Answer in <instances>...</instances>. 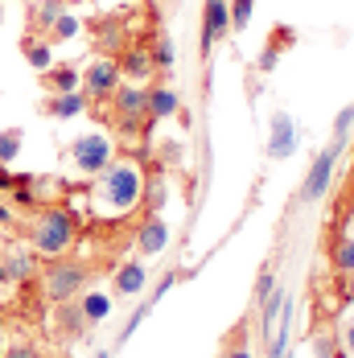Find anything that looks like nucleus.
<instances>
[{"mask_svg": "<svg viewBox=\"0 0 354 358\" xmlns=\"http://www.w3.org/2000/svg\"><path fill=\"white\" fill-rule=\"evenodd\" d=\"M78 231H83V218L71 206H37L29 218V251L45 259L71 255V248L78 243Z\"/></svg>", "mask_w": 354, "mask_h": 358, "instance_id": "nucleus-1", "label": "nucleus"}, {"mask_svg": "<svg viewBox=\"0 0 354 358\" xmlns=\"http://www.w3.org/2000/svg\"><path fill=\"white\" fill-rule=\"evenodd\" d=\"M141 198H144V169L136 161H111L95 181V194H91L95 210H104V215H128V210L141 206Z\"/></svg>", "mask_w": 354, "mask_h": 358, "instance_id": "nucleus-2", "label": "nucleus"}, {"mask_svg": "<svg viewBox=\"0 0 354 358\" xmlns=\"http://www.w3.org/2000/svg\"><path fill=\"white\" fill-rule=\"evenodd\" d=\"M91 276H95V264L74 259V255H58V259H50L45 272H41V296H45L50 305H58V301H74V296L87 292Z\"/></svg>", "mask_w": 354, "mask_h": 358, "instance_id": "nucleus-3", "label": "nucleus"}, {"mask_svg": "<svg viewBox=\"0 0 354 358\" xmlns=\"http://www.w3.org/2000/svg\"><path fill=\"white\" fill-rule=\"evenodd\" d=\"M111 161H115V144H111L107 132H83L71 144V165L83 178H99Z\"/></svg>", "mask_w": 354, "mask_h": 358, "instance_id": "nucleus-4", "label": "nucleus"}, {"mask_svg": "<svg viewBox=\"0 0 354 358\" xmlns=\"http://www.w3.org/2000/svg\"><path fill=\"white\" fill-rule=\"evenodd\" d=\"M111 111H115V124L124 132H141L148 128V87L141 83H120V91L111 95Z\"/></svg>", "mask_w": 354, "mask_h": 358, "instance_id": "nucleus-5", "label": "nucleus"}, {"mask_svg": "<svg viewBox=\"0 0 354 358\" xmlns=\"http://www.w3.org/2000/svg\"><path fill=\"white\" fill-rule=\"evenodd\" d=\"M120 83H124L120 62H115V58H107V54H99L95 62H87V66H83V87H78V91L87 95V103H91V99H99V103H104V99H111V95L120 91Z\"/></svg>", "mask_w": 354, "mask_h": 358, "instance_id": "nucleus-6", "label": "nucleus"}, {"mask_svg": "<svg viewBox=\"0 0 354 358\" xmlns=\"http://www.w3.org/2000/svg\"><path fill=\"white\" fill-rule=\"evenodd\" d=\"M338 148H342V136H334V144L318 152V161L309 165V178L301 181V202H321V198L330 194V181H334V165H338Z\"/></svg>", "mask_w": 354, "mask_h": 358, "instance_id": "nucleus-7", "label": "nucleus"}, {"mask_svg": "<svg viewBox=\"0 0 354 358\" xmlns=\"http://www.w3.org/2000/svg\"><path fill=\"white\" fill-rule=\"evenodd\" d=\"M132 243H136V255H161V251L169 248V222L161 215H144L136 222V235H132Z\"/></svg>", "mask_w": 354, "mask_h": 358, "instance_id": "nucleus-8", "label": "nucleus"}, {"mask_svg": "<svg viewBox=\"0 0 354 358\" xmlns=\"http://www.w3.org/2000/svg\"><path fill=\"white\" fill-rule=\"evenodd\" d=\"M87 329H91V325H87V317H83L78 296L54 305V334H58L62 342H83V338H87Z\"/></svg>", "mask_w": 354, "mask_h": 358, "instance_id": "nucleus-9", "label": "nucleus"}, {"mask_svg": "<svg viewBox=\"0 0 354 358\" xmlns=\"http://www.w3.org/2000/svg\"><path fill=\"white\" fill-rule=\"evenodd\" d=\"M115 62H120V74H124V83H148L153 74H157V66H153V54H148V45H124L120 54H115Z\"/></svg>", "mask_w": 354, "mask_h": 358, "instance_id": "nucleus-10", "label": "nucleus"}, {"mask_svg": "<svg viewBox=\"0 0 354 358\" xmlns=\"http://www.w3.org/2000/svg\"><path fill=\"white\" fill-rule=\"evenodd\" d=\"M37 276L34 251H4L0 255V285H29Z\"/></svg>", "mask_w": 354, "mask_h": 358, "instance_id": "nucleus-11", "label": "nucleus"}, {"mask_svg": "<svg viewBox=\"0 0 354 358\" xmlns=\"http://www.w3.org/2000/svg\"><path fill=\"white\" fill-rule=\"evenodd\" d=\"M206 21H202V41H198V50L202 54H211V45L218 41L222 34H231V17H227V0H206V13H202Z\"/></svg>", "mask_w": 354, "mask_h": 358, "instance_id": "nucleus-12", "label": "nucleus"}, {"mask_svg": "<svg viewBox=\"0 0 354 358\" xmlns=\"http://www.w3.org/2000/svg\"><path fill=\"white\" fill-rule=\"evenodd\" d=\"M144 285H148V268L136 264V259H124V264L111 272V288H115V296H141Z\"/></svg>", "mask_w": 354, "mask_h": 358, "instance_id": "nucleus-13", "label": "nucleus"}, {"mask_svg": "<svg viewBox=\"0 0 354 358\" xmlns=\"http://www.w3.org/2000/svg\"><path fill=\"white\" fill-rule=\"evenodd\" d=\"M297 144V132H292V115L288 111H276L272 115V132H268V157L272 161H284Z\"/></svg>", "mask_w": 354, "mask_h": 358, "instance_id": "nucleus-14", "label": "nucleus"}, {"mask_svg": "<svg viewBox=\"0 0 354 358\" xmlns=\"http://www.w3.org/2000/svg\"><path fill=\"white\" fill-rule=\"evenodd\" d=\"M41 87L50 95H71V91L83 87V71L78 66H66V62H54L50 71H41Z\"/></svg>", "mask_w": 354, "mask_h": 358, "instance_id": "nucleus-15", "label": "nucleus"}, {"mask_svg": "<svg viewBox=\"0 0 354 358\" xmlns=\"http://www.w3.org/2000/svg\"><path fill=\"white\" fill-rule=\"evenodd\" d=\"M181 111V95H177L169 83H157V87H148V120L157 124V120H169Z\"/></svg>", "mask_w": 354, "mask_h": 358, "instance_id": "nucleus-16", "label": "nucleus"}, {"mask_svg": "<svg viewBox=\"0 0 354 358\" xmlns=\"http://www.w3.org/2000/svg\"><path fill=\"white\" fill-rule=\"evenodd\" d=\"M87 108H91V103H87V95H83V91H71V95H50V99H45V115H50V120H74V115H83Z\"/></svg>", "mask_w": 354, "mask_h": 358, "instance_id": "nucleus-17", "label": "nucleus"}, {"mask_svg": "<svg viewBox=\"0 0 354 358\" xmlns=\"http://www.w3.org/2000/svg\"><path fill=\"white\" fill-rule=\"evenodd\" d=\"M325 259H330V268L338 276H351L354 272V239L351 235H334L330 248H325Z\"/></svg>", "mask_w": 354, "mask_h": 358, "instance_id": "nucleus-18", "label": "nucleus"}, {"mask_svg": "<svg viewBox=\"0 0 354 358\" xmlns=\"http://www.w3.org/2000/svg\"><path fill=\"white\" fill-rule=\"evenodd\" d=\"M62 13H66V4H62V0H41V4H34V8H29V34L45 37V34H50V25H54Z\"/></svg>", "mask_w": 354, "mask_h": 358, "instance_id": "nucleus-19", "label": "nucleus"}, {"mask_svg": "<svg viewBox=\"0 0 354 358\" xmlns=\"http://www.w3.org/2000/svg\"><path fill=\"white\" fill-rule=\"evenodd\" d=\"M21 54H25V62H29L37 74L54 66V45H50L45 37H34V34H29L25 41H21Z\"/></svg>", "mask_w": 354, "mask_h": 358, "instance_id": "nucleus-20", "label": "nucleus"}, {"mask_svg": "<svg viewBox=\"0 0 354 358\" xmlns=\"http://www.w3.org/2000/svg\"><path fill=\"white\" fill-rule=\"evenodd\" d=\"M78 305H83V317H87V325H99V322H107L111 317V296H104V292H83L78 296Z\"/></svg>", "mask_w": 354, "mask_h": 358, "instance_id": "nucleus-21", "label": "nucleus"}, {"mask_svg": "<svg viewBox=\"0 0 354 358\" xmlns=\"http://www.w3.org/2000/svg\"><path fill=\"white\" fill-rule=\"evenodd\" d=\"M148 54H153V66H157V74H161V71H174V62H177V45L169 41V34H157V37H153Z\"/></svg>", "mask_w": 354, "mask_h": 358, "instance_id": "nucleus-22", "label": "nucleus"}, {"mask_svg": "<svg viewBox=\"0 0 354 358\" xmlns=\"http://www.w3.org/2000/svg\"><path fill=\"white\" fill-rule=\"evenodd\" d=\"M124 45H128L124 41V25L120 21H99V50H104L107 58H115Z\"/></svg>", "mask_w": 354, "mask_h": 358, "instance_id": "nucleus-23", "label": "nucleus"}, {"mask_svg": "<svg viewBox=\"0 0 354 358\" xmlns=\"http://www.w3.org/2000/svg\"><path fill=\"white\" fill-rule=\"evenodd\" d=\"M83 34V21L74 17V13H62L54 25H50V34H45V41L54 45V41H71V37H78Z\"/></svg>", "mask_w": 354, "mask_h": 358, "instance_id": "nucleus-24", "label": "nucleus"}, {"mask_svg": "<svg viewBox=\"0 0 354 358\" xmlns=\"http://www.w3.org/2000/svg\"><path fill=\"white\" fill-rule=\"evenodd\" d=\"M227 17H231V29L243 34L255 17V0H227Z\"/></svg>", "mask_w": 354, "mask_h": 358, "instance_id": "nucleus-25", "label": "nucleus"}, {"mask_svg": "<svg viewBox=\"0 0 354 358\" xmlns=\"http://www.w3.org/2000/svg\"><path fill=\"white\" fill-rule=\"evenodd\" d=\"M21 144H25V132L21 128H4L0 132V165H13L21 157Z\"/></svg>", "mask_w": 354, "mask_h": 358, "instance_id": "nucleus-26", "label": "nucleus"}, {"mask_svg": "<svg viewBox=\"0 0 354 358\" xmlns=\"http://www.w3.org/2000/svg\"><path fill=\"white\" fill-rule=\"evenodd\" d=\"M281 309H284V292H268V296L260 301V329H264V338H268V329L276 325Z\"/></svg>", "mask_w": 354, "mask_h": 358, "instance_id": "nucleus-27", "label": "nucleus"}, {"mask_svg": "<svg viewBox=\"0 0 354 358\" xmlns=\"http://www.w3.org/2000/svg\"><path fill=\"white\" fill-rule=\"evenodd\" d=\"M313 355L318 358H346V346H338L334 334H318L313 338Z\"/></svg>", "mask_w": 354, "mask_h": 358, "instance_id": "nucleus-28", "label": "nucleus"}, {"mask_svg": "<svg viewBox=\"0 0 354 358\" xmlns=\"http://www.w3.org/2000/svg\"><path fill=\"white\" fill-rule=\"evenodd\" d=\"M141 206L148 210V215H157V210L165 206V185H161V181H153V185L144 181V198H141Z\"/></svg>", "mask_w": 354, "mask_h": 358, "instance_id": "nucleus-29", "label": "nucleus"}, {"mask_svg": "<svg viewBox=\"0 0 354 358\" xmlns=\"http://www.w3.org/2000/svg\"><path fill=\"white\" fill-rule=\"evenodd\" d=\"M0 358H45V350L29 342V338H21V342H13V346H4V355Z\"/></svg>", "mask_w": 354, "mask_h": 358, "instance_id": "nucleus-30", "label": "nucleus"}, {"mask_svg": "<svg viewBox=\"0 0 354 358\" xmlns=\"http://www.w3.org/2000/svg\"><path fill=\"white\" fill-rule=\"evenodd\" d=\"M268 292H276V272H272V268L260 272V280H255V301H264Z\"/></svg>", "mask_w": 354, "mask_h": 358, "instance_id": "nucleus-31", "label": "nucleus"}, {"mask_svg": "<svg viewBox=\"0 0 354 358\" xmlns=\"http://www.w3.org/2000/svg\"><path fill=\"white\" fill-rule=\"evenodd\" d=\"M281 45H288V41H281ZM281 45H272V50L264 45V54H260V71H272V66H276V58H281Z\"/></svg>", "mask_w": 354, "mask_h": 358, "instance_id": "nucleus-32", "label": "nucleus"}, {"mask_svg": "<svg viewBox=\"0 0 354 358\" xmlns=\"http://www.w3.org/2000/svg\"><path fill=\"white\" fill-rule=\"evenodd\" d=\"M351 124H354V103H351V108H346V111H338V120H334V132L342 136V132H346Z\"/></svg>", "mask_w": 354, "mask_h": 358, "instance_id": "nucleus-33", "label": "nucleus"}, {"mask_svg": "<svg viewBox=\"0 0 354 358\" xmlns=\"http://www.w3.org/2000/svg\"><path fill=\"white\" fill-rule=\"evenodd\" d=\"M8 189H13V169L0 165V194H8Z\"/></svg>", "mask_w": 354, "mask_h": 358, "instance_id": "nucleus-34", "label": "nucleus"}, {"mask_svg": "<svg viewBox=\"0 0 354 358\" xmlns=\"http://www.w3.org/2000/svg\"><path fill=\"white\" fill-rule=\"evenodd\" d=\"M342 342H346V355H354V322L342 329Z\"/></svg>", "mask_w": 354, "mask_h": 358, "instance_id": "nucleus-35", "label": "nucleus"}, {"mask_svg": "<svg viewBox=\"0 0 354 358\" xmlns=\"http://www.w3.org/2000/svg\"><path fill=\"white\" fill-rule=\"evenodd\" d=\"M222 358H255V355H251L248 346H231V350H227Z\"/></svg>", "mask_w": 354, "mask_h": 358, "instance_id": "nucleus-36", "label": "nucleus"}, {"mask_svg": "<svg viewBox=\"0 0 354 358\" xmlns=\"http://www.w3.org/2000/svg\"><path fill=\"white\" fill-rule=\"evenodd\" d=\"M8 222H13V210H8V206L0 202V227H8Z\"/></svg>", "mask_w": 354, "mask_h": 358, "instance_id": "nucleus-37", "label": "nucleus"}, {"mask_svg": "<svg viewBox=\"0 0 354 358\" xmlns=\"http://www.w3.org/2000/svg\"><path fill=\"white\" fill-rule=\"evenodd\" d=\"M342 292H346V301H354V272L346 276V288H342Z\"/></svg>", "mask_w": 354, "mask_h": 358, "instance_id": "nucleus-38", "label": "nucleus"}, {"mask_svg": "<svg viewBox=\"0 0 354 358\" xmlns=\"http://www.w3.org/2000/svg\"><path fill=\"white\" fill-rule=\"evenodd\" d=\"M62 4H66V8H74V4H83V0H62Z\"/></svg>", "mask_w": 354, "mask_h": 358, "instance_id": "nucleus-39", "label": "nucleus"}, {"mask_svg": "<svg viewBox=\"0 0 354 358\" xmlns=\"http://www.w3.org/2000/svg\"><path fill=\"white\" fill-rule=\"evenodd\" d=\"M95 358H107V350H104V355H95Z\"/></svg>", "mask_w": 354, "mask_h": 358, "instance_id": "nucleus-40", "label": "nucleus"}, {"mask_svg": "<svg viewBox=\"0 0 354 358\" xmlns=\"http://www.w3.org/2000/svg\"><path fill=\"white\" fill-rule=\"evenodd\" d=\"M0 355H4V346H0Z\"/></svg>", "mask_w": 354, "mask_h": 358, "instance_id": "nucleus-41", "label": "nucleus"}]
</instances>
